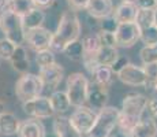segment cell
<instances>
[{"mask_svg":"<svg viewBox=\"0 0 157 137\" xmlns=\"http://www.w3.org/2000/svg\"><path fill=\"white\" fill-rule=\"evenodd\" d=\"M18 137H47L45 126L37 118H30V119L21 122Z\"/></svg>","mask_w":157,"mask_h":137,"instance_id":"obj_16","label":"cell"},{"mask_svg":"<svg viewBox=\"0 0 157 137\" xmlns=\"http://www.w3.org/2000/svg\"><path fill=\"white\" fill-rule=\"evenodd\" d=\"M147 88H150V89H153V91H156V92H157V80L149 82V84L146 85V89H147Z\"/></svg>","mask_w":157,"mask_h":137,"instance_id":"obj_41","label":"cell"},{"mask_svg":"<svg viewBox=\"0 0 157 137\" xmlns=\"http://www.w3.org/2000/svg\"><path fill=\"white\" fill-rule=\"evenodd\" d=\"M100 30L102 32H109V33H115L117 30V26H119V22L115 19L113 15L111 17H107V18H102L100 19Z\"/></svg>","mask_w":157,"mask_h":137,"instance_id":"obj_33","label":"cell"},{"mask_svg":"<svg viewBox=\"0 0 157 137\" xmlns=\"http://www.w3.org/2000/svg\"><path fill=\"white\" fill-rule=\"evenodd\" d=\"M36 63H37L38 69H43V67H47V66L53 65V63H56L55 52H53L51 48L37 51V55H36Z\"/></svg>","mask_w":157,"mask_h":137,"instance_id":"obj_28","label":"cell"},{"mask_svg":"<svg viewBox=\"0 0 157 137\" xmlns=\"http://www.w3.org/2000/svg\"><path fill=\"white\" fill-rule=\"evenodd\" d=\"M56 0H34V4L37 8H41V10H47V8L52 7L55 4Z\"/></svg>","mask_w":157,"mask_h":137,"instance_id":"obj_40","label":"cell"},{"mask_svg":"<svg viewBox=\"0 0 157 137\" xmlns=\"http://www.w3.org/2000/svg\"><path fill=\"white\" fill-rule=\"evenodd\" d=\"M116 75L123 84L128 85V87H146L147 81H149L144 70V66H137L132 65V63H128Z\"/></svg>","mask_w":157,"mask_h":137,"instance_id":"obj_10","label":"cell"},{"mask_svg":"<svg viewBox=\"0 0 157 137\" xmlns=\"http://www.w3.org/2000/svg\"><path fill=\"white\" fill-rule=\"evenodd\" d=\"M119 123V110L105 106L97 112V118L93 129L87 133V137H111Z\"/></svg>","mask_w":157,"mask_h":137,"instance_id":"obj_4","label":"cell"},{"mask_svg":"<svg viewBox=\"0 0 157 137\" xmlns=\"http://www.w3.org/2000/svg\"><path fill=\"white\" fill-rule=\"evenodd\" d=\"M82 45H83V52H85V56L83 59H87V58H96L98 50L101 48V42L100 38H98V34H87L82 38Z\"/></svg>","mask_w":157,"mask_h":137,"instance_id":"obj_26","label":"cell"},{"mask_svg":"<svg viewBox=\"0 0 157 137\" xmlns=\"http://www.w3.org/2000/svg\"><path fill=\"white\" fill-rule=\"evenodd\" d=\"M119 58V52H117L116 47H104L101 45V48L98 50L97 55H96V60L100 66H112L115 60Z\"/></svg>","mask_w":157,"mask_h":137,"instance_id":"obj_24","label":"cell"},{"mask_svg":"<svg viewBox=\"0 0 157 137\" xmlns=\"http://www.w3.org/2000/svg\"><path fill=\"white\" fill-rule=\"evenodd\" d=\"M156 3H157V0H156Z\"/></svg>","mask_w":157,"mask_h":137,"instance_id":"obj_46","label":"cell"},{"mask_svg":"<svg viewBox=\"0 0 157 137\" xmlns=\"http://www.w3.org/2000/svg\"><path fill=\"white\" fill-rule=\"evenodd\" d=\"M49 102L55 114H64L71 107V102L68 99L67 92L64 91H53L52 95L49 96Z\"/></svg>","mask_w":157,"mask_h":137,"instance_id":"obj_21","label":"cell"},{"mask_svg":"<svg viewBox=\"0 0 157 137\" xmlns=\"http://www.w3.org/2000/svg\"><path fill=\"white\" fill-rule=\"evenodd\" d=\"M22 21H23V26H25L26 32L33 30V29H38V27H43V23L45 22V11L36 7L33 11L26 14L25 17L22 18Z\"/></svg>","mask_w":157,"mask_h":137,"instance_id":"obj_22","label":"cell"},{"mask_svg":"<svg viewBox=\"0 0 157 137\" xmlns=\"http://www.w3.org/2000/svg\"><path fill=\"white\" fill-rule=\"evenodd\" d=\"M90 0H67L68 6L72 11H81V10H86L89 6Z\"/></svg>","mask_w":157,"mask_h":137,"instance_id":"obj_37","label":"cell"},{"mask_svg":"<svg viewBox=\"0 0 157 137\" xmlns=\"http://www.w3.org/2000/svg\"><path fill=\"white\" fill-rule=\"evenodd\" d=\"M86 11L94 19H102V18L111 17L115 11L113 0H90Z\"/></svg>","mask_w":157,"mask_h":137,"instance_id":"obj_14","label":"cell"},{"mask_svg":"<svg viewBox=\"0 0 157 137\" xmlns=\"http://www.w3.org/2000/svg\"><path fill=\"white\" fill-rule=\"evenodd\" d=\"M155 10H141L140 8V13L137 15L135 23L140 26L141 30L155 25Z\"/></svg>","mask_w":157,"mask_h":137,"instance_id":"obj_29","label":"cell"},{"mask_svg":"<svg viewBox=\"0 0 157 137\" xmlns=\"http://www.w3.org/2000/svg\"><path fill=\"white\" fill-rule=\"evenodd\" d=\"M15 48H17V44L11 41L10 38L7 37L0 38V59L10 60L11 56L14 55Z\"/></svg>","mask_w":157,"mask_h":137,"instance_id":"obj_31","label":"cell"},{"mask_svg":"<svg viewBox=\"0 0 157 137\" xmlns=\"http://www.w3.org/2000/svg\"><path fill=\"white\" fill-rule=\"evenodd\" d=\"M63 54H64L68 59H71L72 62H82L83 56H85L82 40H75V41L70 42V44L64 48Z\"/></svg>","mask_w":157,"mask_h":137,"instance_id":"obj_27","label":"cell"},{"mask_svg":"<svg viewBox=\"0 0 157 137\" xmlns=\"http://www.w3.org/2000/svg\"><path fill=\"white\" fill-rule=\"evenodd\" d=\"M22 108L29 117L37 118V119H47V118L53 117L55 111H53L52 106H51L49 97L38 96L32 100L23 102Z\"/></svg>","mask_w":157,"mask_h":137,"instance_id":"obj_7","label":"cell"},{"mask_svg":"<svg viewBox=\"0 0 157 137\" xmlns=\"http://www.w3.org/2000/svg\"><path fill=\"white\" fill-rule=\"evenodd\" d=\"M38 75L43 81L44 88H49V89L55 91L64 77V69L59 63H53L47 67L38 69Z\"/></svg>","mask_w":157,"mask_h":137,"instance_id":"obj_12","label":"cell"},{"mask_svg":"<svg viewBox=\"0 0 157 137\" xmlns=\"http://www.w3.org/2000/svg\"><path fill=\"white\" fill-rule=\"evenodd\" d=\"M53 130H55L56 137H82L83 136L75 129V126L71 123L70 118L62 117V115L53 121Z\"/></svg>","mask_w":157,"mask_h":137,"instance_id":"obj_17","label":"cell"},{"mask_svg":"<svg viewBox=\"0 0 157 137\" xmlns=\"http://www.w3.org/2000/svg\"><path fill=\"white\" fill-rule=\"evenodd\" d=\"M6 8L23 18L26 14L34 10L36 4L34 0H8V4Z\"/></svg>","mask_w":157,"mask_h":137,"instance_id":"obj_25","label":"cell"},{"mask_svg":"<svg viewBox=\"0 0 157 137\" xmlns=\"http://www.w3.org/2000/svg\"><path fill=\"white\" fill-rule=\"evenodd\" d=\"M141 41L145 45L157 44V26L153 25L141 30Z\"/></svg>","mask_w":157,"mask_h":137,"instance_id":"obj_32","label":"cell"},{"mask_svg":"<svg viewBox=\"0 0 157 137\" xmlns=\"http://www.w3.org/2000/svg\"><path fill=\"white\" fill-rule=\"evenodd\" d=\"M21 122L13 112H3L0 115V136H14L18 135Z\"/></svg>","mask_w":157,"mask_h":137,"instance_id":"obj_18","label":"cell"},{"mask_svg":"<svg viewBox=\"0 0 157 137\" xmlns=\"http://www.w3.org/2000/svg\"><path fill=\"white\" fill-rule=\"evenodd\" d=\"M140 58H141L142 65L157 62V44L144 45L140 51Z\"/></svg>","mask_w":157,"mask_h":137,"instance_id":"obj_30","label":"cell"},{"mask_svg":"<svg viewBox=\"0 0 157 137\" xmlns=\"http://www.w3.org/2000/svg\"><path fill=\"white\" fill-rule=\"evenodd\" d=\"M147 108V97L137 92L127 93L123 97L122 110H119V130L131 135L132 129Z\"/></svg>","mask_w":157,"mask_h":137,"instance_id":"obj_2","label":"cell"},{"mask_svg":"<svg viewBox=\"0 0 157 137\" xmlns=\"http://www.w3.org/2000/svg\"><path fill=\"white\" fill-rule=\"evenodd\" d=\"M146 110L155 119H157V97H152L150 100H147V108Z\"/></svg>","mask_w":157,"mask_h":137,"instance_id":"obj_39","label":"cell"},{"mask_svg":"<svg viewBox=\"0 0 157 137\" xmlns=\"http://www.w3.org/2000/svg\"><path fill=\"white\" fill-rule=\"evenodd\" d=\"M128 63H130V60H128L127 56H120L119 55V58L115 60V63L111 66V69H112V71L115 73V74H119V73L122 71V70L124 69Z\"/></svg>","mask_w":157,"mask_h":137,"instance_id":"obj_36","label":"cell"},{"mask_svg":"<svg viewBox=\"0 0 157 137\" xmlns=\"http://www.w3.org/2000/svg\"><path fill=\"white\" fill-rule=\"evenodd\" d=\"M71 123L75 126V129L81 133V135H87L90 130L93 129L97 118V112L93 111L90 107L82 106V107H77L71 117H68Z\"/></svg>","mask_w":157,"mask_h":137,"instance_id":"obj_8","label":"cell"},{"mask_svg":"<svg viewBox=\"0 0 157 137\" xmlns=\"http://www.w3.org/2000/svg\"><path fill=\"white\" fill-rule=\"evenodd\" d=\"M81 32H82V25L75 11H64L59 19L56 32L53 33L49 48L53 52H63L70 42L79 40Z\"/></svg>","mask_w":157,"mask_h":137,"instance_id":"obj_1","label":"cell"},{"mask_svg":"<svg viewBox=\"0 0 157 137\" xmlns=\"http://www.w3.org/2000/svg\"><path fill=\"white\" fill-rule=\"evenodd\" d=\"M123 2H127V3H137V0H123Z\"/></svg>","mask_w":157,"mask_h":137,"instance_id":"obj_45","label":"cell"},{"mask_svg":"<svg viewBox=\"0 0 157 137\" xmlns=\"http://www.w3.org/2000/svg\"><path fill=\"white\" fill-rule=\"evenodd\" d=\"M116 44L123 48H130L141 40V29L135 22L119 23L117 30L115 32Z\"/></svg>","mask_w":157,"mask_h":137,"instance_id":"obj_9","label":"cell"},{"mask_svg":"<svg viewBox=\"0 0 157 137\" xmlns=\"http://www.w3.org/2000/svg\"><path fill=\"white\" fill-rule=\"evenodd\" d=\"M138 13H140V7L137 6V3L122 2L115 8L112 15L119 23H128V22H135L137 21Z\"/></svg>","mask_w":157,"mask_h":137,"instance_id":"obj_15","label":"cell"},{"mask_svg":"<svg viewBox=\"0 0 157 137\" xmlns=\"http://www.w3.org/2000/svg\"><path fill=\"white\" fill-rule=\"evenodd\" d=\"M137 6L141 10H155L157 3L156 0H137Z\"/></svg>","mask_w":157,"mask_h":137,"instance_id":"obj_38","label":"cell"},{"mask_svg":"<svg viewBox=\"0 0 157 137\" xmlns=\"http://www.w3.org/2000/svg\"><path fill=\"white\" fill-rule=\"evenodd\" d=\"M7 4H8V0H0V13L7 7Z\"/></svg>","mask_w":157,"mask_h":137,"instance_id":"obj_42","label":"cell"},{"mask_svg":"<svg viewBox=\"0 0 157 137\" xmlns=\"http://www.w3.org/2000/svg\"><path fill=\"white\" fill-rule=\"evenodd\" d=\"M3 112H6V104L3 102H0V115H2Z\"/></svg>","mask_w":157,"mask_h":137,"instance_id":"obj_43","label":"cell"},{"mask_svg":"<svg viewBox=\"0 0 157 137\" xmlns=\"http://www.w3.org/2000/svg\"><path fill=\"white\" fill-rule=\"evenodd\" d=\"M0 29L4 33V37L10 38L17 45H22L23 42H26V30L22 17L14 14L7 8L0 13Z\"/></svg>","mask_w":157,"mask_h":137,"instance_id":"obj_3","label":"cell"},{"mask_svg":"<svg viewBox=\"0 0 157 137\" xmlns=\"http://www.w3.org/2000/svg\"><path fill=\"white\" fill-rule=\"evenodd\" d=\"M98 38H100L101 45H104V47H116L117 45L115 33L102 32V30H100V33H98Z\"/></svg>","mask_w":157,"mask_h":137,"instance_id":"obj_34","label":"cell"},{"mask_svg":"<svg viewBox=\"0 0 157 137\" xmlns=\"http://www.w3.org/2000/svg\"><path fill=\"white\" fill-rule=\"evenodd\" d=\"M52 37H53V33L51 30L45 29V27H38V29H33L26 32V42L36 52L49 48Z\"/></svg>","mask_w":157,"mask_h":137,"instance_id":"obj_11","label":"cell"},{"mask_svg":"<svg viewBox=\"0 0 157 137\" xmlns=\"http://www.w3.org/2000/svg\"><path fill=\"white\" fill-rule=\"evenodd\" d=\"M11 66L15 71L21 73V74H25L28 73V70L30 67V60H29V55L28 50H26L23 45H17L14 51V55L10 59Z\"/></svg>","mask_w":157,"mask_h":137,"instance_id":"obj_19","label":"cell"},{"mask_svg":"<svg viewBox=\"0 0 157 137\" xmlns=\"http://www.w3.org/2000/svg\"><path fill=\"white\" fill-rule=\"evenodd\" d=\"M132 137H156L157 136V123L156 119L147 112V110L144 112L141 119L135 125V127L131 132Z\"/></svg>","mask_w":157,"mask_h":137,"instance_id":"obj_13","label":"cell"},{"mask_svg":"<svg viewBox=\"0 0 157 137\" xmlns=\"http://www.w3.org/2000/svg\"><path fill=\"white\" fill-rule=\"evenodd\" d=\"M113 74L115 73L112 71V69H111L109 66H98V67L92 73L94 84L97 85V87L107 88V89H108V87L112 84Z\"/></svg>","mask_w":157,"mask_h":137,"instance_id":"obj_23","label":"cell"},{"mask_svg":"<svg viewBox=\"0 0 157 137\" xmlns=\"http://www.w3.org/2000/svg\"><path fill=\"white\" fill-rule=\"evenodd\" d=\"M43 91H44V84L41 81L40 75L37 74L25 73L15 82V95L22 103L41 96Z\"/></svg>","mask_w":157,"mask_h":137,"instance_id":"obj_6","label":"cell"},{"mask_svg":"<svg viewBox=\"0 0 157 137\" xmlns=\"http://www.w3.org/2000/svg\"><path fill=\"white\" fill-rule=\"evenodd\" d=\"M90 85L89 80L85 74L82 73H72L67 77V92L68 99L71 102V106L77 107H82L87 103V97H89Z\"/></svg>","mask_w":157,"mask_h":137,"instance_id":"obj_5","label":"cell"},{"mask_svg":"<svg viewBox=\"0 0 157 137\" xmlns=\"http://www.w3.org/2000/svg\"><path fill=\"white\" fill-rule=\"evenodd\" d=\"M108 102V91L107 88H101L96 85L94 89L89 91V97H87V104L93 111L98 112L107 106Z\"/></svg>","mask_w":157,"mask_h":137,"instance_id":"obj_20","label":"cell"},{"mask_svg":"<svg viewBox=\"0 0 157 137\" xmlns=\"http://www.w3.org/2000/svg\"><path fill=\"white\" fill-rule=\"evenodd\" d=\"M155 25L157 26V7H156V10H155Z\"/></svg>","mask_w":157,"mask_h":137,"instance_id":"obj_44","label":"cell"},{"mask_svg":"<svg viewBox=\"0 0 157 137\" xmlns=\"http://www.w3.org/2000/svg\"><path fill=\"white\" fill-rule=\"evenodd\" d=\"M144 70L147 75V84L152 81L157 80V62H152V63H146L144 65Z\"/></svg>","mask_w":157,"mask_h":137,"instance_id":"obj_35","label":"cell"}]
</instances>
